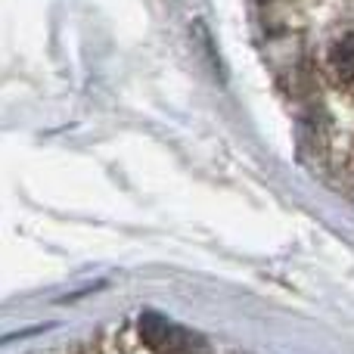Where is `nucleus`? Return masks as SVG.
I'll return each mask as SVG.
<instances>
[{"instance_id":"obj_2","label":"nucleus","mask_w":354,"mask_h":354,"mask_svg":"<svg viewBox=\"0 0 354 354\" xmlns=\"http://www.w3.org/2000/svg\"><path fill=\"white\" fill-rule=\"evenodd\" d=\"M330 75L339 87L354 91V35H345L330 50Z\"/></svg>"},{"instance_id":"obj_1","label":"nucleus","mask_w":354,"mask_h":354,"mask_svg":"<svg viewBox=\"0 0 354 354\" xmlns=\"http://www.w3.org/2000/svg\"><path fill=\"white\" fill-rule=\"evenodd\" d=\"M140 336L147 339L149 348L159 351V354H189L196 348V339L189 336L183 326L159 317V314H143L140 317Z\"/></svg>"}]
</instances>
